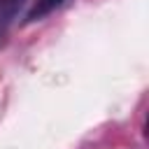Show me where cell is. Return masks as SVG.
I'll use <instances>...</instances> for the list:
<instances>
[{
    "instance_id": "obj_1",
    "label": "cell",
    "mask_w": 149,
    "mask_h": 149,
    "mask_svg": "<svg viewBox=\"0 0 149 149\" xmlns=\"http://www.w3.org/2000/svg\"><path fill=\"white\" fill-rule=\"evenodd\" d=\"M23 5H26V0H0V40L5 37L7 28L19 16V12H21Z\"/></svg>"
},
{
    "instance_id": "obj_2",
    "label": "cell",
    "mask_w": 149,
    "mask_h": 149,
    "mask_svg": "<svg viewBox=\"0 0 149 149\" xmlns=\"http://www.w3.org/2000/svg\"><path fill=\"white\" fill-rule=\"evenodd\" d=\"M61 5H63V0H37V2L33 5V9L26 14V23H33V21L44 19L49 12H54V9L61 7Z\"/></svg>"
}]
</instances>
